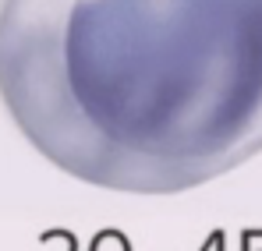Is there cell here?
I'll list each match as a JSON object with an SVG mask.
<instances>
[{"label": "cell", "mask_w": 262, "mask_h": 251, "mask_svg": "<svg viewBox=\"0 0 262 251\" xmlns=\"http://www.w3.org/2000/svg\"><path fill=\"white\" fill-rule=\"evenodd\" d=\"M92 251H131L128 241H124V234H117V230H103L96 241H92Z\"/></svg>", "instance_id": "obj_1"}]
</instances>
